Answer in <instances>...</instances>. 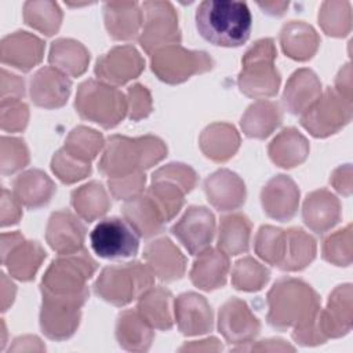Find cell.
Returning a JSON list of instances; mask_svg holds the SVG:
<instances>
[{"label": "cell", "mask_w": 353, "mask_h": 353, "mask_svg": "<svg viewBox=\"0 0 353 353\" xmlns=\"http://www.w3.org/2000/svg\"><path fill=\"white\" fill-rule=\"evenodd\" d=\"M196 26L200 36L219 47H240L251 33L252 17L243 1L205 0L196 10Z\"/></svg>", "instance_id": "cell-1"}, {"label": "cell", "mask_w": 353, "mask_h": 353, "mask_svg": "<svg viewBox=\"0 0 353 353\" xmlns=\"http://www.w3.org/2000/svg\"><path fill=\"white\" fill-rule=\"evenodd\" d=\"M167 156L165 143L153 135L128 138L112 135L105 143V152L99 160L98 170L102 175L121 178L142 172L160 163Z\"/></svg>", "instance_id": "cell-2"}, {"label": "cell", "mask_w": 353, "mask_h": 353, "mask_svg": "<svg viewBox=\"0 0 353 353\" xmlns=\"http://www.w3.org/2000/svg\"><path fill=\"white\" fill-rule=\"evenodd\" d=\"M268 323L284 331L313 320L320 310V296L303 280L281 277L268 292Z\"/></svg>", "instance_id": "cell-3"}, {"label": "cell", "mask_w": 353, "mask_h": 353, "mask_svg": "<svg viewBox=\"0 0 353 353\" xmlns=\"http://www.w3.org/2000/svg\"><path fill=\"white\" fill-rule=\"evenodd\" d=\"M98 263L83 248L79 252L59 255L46 270L41 280V294L65 298L87 299V280L92 277Z\"/></svg>", "instance_id": "cell-4"}, {"label": "cell", "mask_w": 353, "mask_h": 353, "mask_svg": "<svg viewBox=\"0 0 353 353\" xmlns=\"http://www.w3.org/2000/svg\"><path fill=\"white\" fill-rule=\"evenodd\" d=\"M277 50L269 37L255 41L241 59L243 69L237 84L240 91L251 98H268L277 94L281 77L274 66Z\"/></svg>", "instance_id": "cell-5"}, {"label": "cell", "mask_w": 353, "mask_h": 353, "mask_svg": "<svg viewBox=\"0 0 353 353\" xmlns=\"http://www.w3.org/2000/svg\"><path fill=\"white\" fill-rule=\"evenodd\" d=\"M153 281L154 274L148 265L137 261L117 263L102 269L94 283V292L114 306H124L138 299Z\"/></svg>", "instance_id": "cell-6"}, {"label": "cell", "mask_w": 353, "mask_h": 353, "mask_svg": "<svg viewBox=\"0 0 353 353\" xmlns=\"http://www.w3.org/2000/svg\"><path fill=\"white\" fill-rule=\"evenodd\" d=\"M74 108L81 119L109 130L124 119L128 112V102L114 85L101 80H85L79 85Z\"/></svg>", "instance_id": "cell-7"}, {"label": "cell", "mask_w": 353, "mask_h": 353, "mask_svg": "<svg viewBox=\"0 0 353 353\" xmlns=\"http://www.w3.org/2000/svg\"><path fill=\"white\" fill-rule=\"evenodd\" d=\"M196 183L197 175L192 167L182 163H170L153 172L146 193L156 201L168 222L179 212L185 203V194Z\"/></svg>", "instance_id": "cell-8"}, {"label": "cell", "mask_w": 353, "mask_h": 353, "mask_svg": "<svg viewBox=\"0 0 353 353\" xmlns=\"http://www.w3.org/2000/svg\"><path fill=\"white\" fill-rule=\"evenodd\" d=\"M150 57L153 73L167 84L183 83L190 76L205 73L214 66L207 52L186 50L179 44L161 48Z\"/></svg>", "instance_id": "cell-9"}, {"label": "cell", "mask_w": 353, "mask_h": 353, "mask_svg": "<svg viewBox=\"0 0 353 353\" xmlns=\"http://www.w3.org/2000/svg\"><path fill=\"white\" fill-rule=\"evenodd\" d=\"M145 22L138 41L141 47L152 55L153 52L181 43L178 15L170 1H145Z\"/></svg>", "instance_id": "cell-10"}, {"label": "cell", "mask_w": 353, "mask_h": 353, "mask_svg": "<svg viewBox=\"0 0 353 353\" xmlns=\"http://www.w3.org/2000/svg\"><path fill=\"white\" fill-rule=\"evenodd\" d=\"M352 101L332 88H327L320 98L301 114V124L316 138H325L338 132L352 120Z\"/></svg>", "instance_id": "cell-11"}, {"label": "cell", "mask_w": 353, "mask_h": 353, "mask_svg": "<svg viewBox=\"0 0 353 353\" xmlns=\"http://www.w3.org/2000/svg\"><path fill=\"white\" fill-rule=\"evenodd\" d=\"M94 252L105 259H123L138 252L139 236L132 226L119 216L99 221L90 234Z\"/></svg>", "instance_id": "cell-12"}, {"label": "cell", "mask_w": 353, "mask_h": 353, "mask_svg": "<svg viewBox=\"0 0 353 353\" xmlns=\"http://www.w3.org/2000/svg\"><path fill=\"white\" fill-rule=\"evenodd\" d=\"M43 295L40 327L43 334L55 341L70 338L80 324L81 306L87 299Z\"/></svg>", "instance_id": "cell-13"}, {"label": "cell", "mask_w": 353, "mask_h": 353, "mask_svg": "<svg viewBox=\"0 0 353 353\" xmlns=\"http://www.w3.org/2000/svg\"><path fill=\"white\" fill-rule=\"evenodd\" d=\"M44 259L46 251L37 241H28L18 232L1 234V262L12 277L32 280Z\"/></svg>", "instance_id": "cell-14"}, {"label": "cell", "mask_w": 353, "mask_h": 353, "mask_svg": "<svg viewBox=\"0 0 353 353\" xmlns=\"http://www.w3.org/2000/svg\"><path fill=\"white\" fill-rule=\"evenodd\" d=\"M145 68V61L134 46H117L97 59V77L110 85H123L137 79Z\"/></svg>", "instance_id": "cell-15"}, {"label": "cell", "mask_w": 353, "mask_h": 353, "mask_svg": "<svg viewBox=\"0 0 353 353\" xmlns=\"http://www.w3.org/2000/svg\"><path fill=\"white\" fill-rule=\"evenodd\" d=\"M172 234L192 255H199L210 247L215 233V216L199 205L189 207L182 218L171 228Z\"/></svg>", "instance_id": "cell-16"}, {"label": "cell", "mask_w": 353, "mask_h": 353, "mask_svg": "<svg viewBox=\"0 0 353 353\" xmlns=\"http://www.w3.org/2000/svg\"><path fill=\"white\" fill-rule=\"evenodd\" d=\"M218 330L229 345H244L256 338L261 323L244 301L230 298L219 309Z\"/></svg>", "instance_id": "cell-17"}, {"label": "cell", "mask_w": 353, "mask_h": 353, "mask_svg": "<svg viewBox=\"0 0 353 353\" xmlns=\"http://www.w3.org/2000/svg\"><path fill=\"white\" fill-rule=\"evenodd\" d=\"M265 214L276 221H290L298 210L299 189L288 175H276L268 181L261 192Z\"/></svg>", "instance_id": "cell-18"}, {"label": "cell", "mask_w": 353, "mask_h": 353, "mask_svg": "<svg viewBox=\"0 0 353 353\" xmlns=\"http://www.w3.org/2000/svg\"><path fill=\"white\" fill-rule=\"evenodd\" d=\"M84 237V225L70 211L61 210L51 214L46 229V240L57 254L68 255L81 251Z\"/></svg>", "instance_id": "cell-19"}, {"label": "cell", "mask_w": 353, "mask_h": 353, "mask_svg": "<svg viewBox=\"0 0 353 353\" xmlns=\"http://www.w3.org/2000/svg\"><path fill=\"white\" fill-rule=\"evenodd\" d=\"M70 79L51 66L39 69L29 83L33 103L44 109L63 106L70 95Z\"/></svg>", "instance_id": "cell-20"}, {"label": "cell", "mask_w": 353, "mask_h": 353, "mask_svg": "<svg viewBox=\"0 0 353 353\" xmlns=\"http://www.w3.org/2000/svg\"><path fill=\"white\" fill-rule=\"evenodd\" d=\"M174 313L178 328L183 335L207 334L214 327V314L210 303L196 292L181 294L174 301Z\"/></svg>", "instance_id": "cell-21"}, {"label": "cell", "mask_w": 353, "mask_h": 353, "mask_svg": "<svg viewBox=\"0 0 353 353\" xmlns=\"http://www.w3.org/2000/svg\"><path fill=\"white\" fill-rule=\"evenodd\" d=\"M352 319V285H338L331 292L327 307L319 312V328L325 339L339 338L350 331Z\"/></svg>", "instance_id": "cell-22"}, {"label": "cell", "mask_w": 353, "mask_h": 353, "mask_svg": "<svg viewBox=\"0 0 353 353\" xmlns=\"http://www.w3.org/2000/svg\"><path fill=\"white\" fill-rule=\"evenodd\" d=\"M44 43L37 36L18 30L7 34L0 43V59L4 65L14 66L22 72L30 70L41 62Z\"/></svg>", "instance_id": "cell-23"}, {"label": "cell", "mask_w": 353, "mask_h": 353, "mask_svg": "<svg viewBox=\"0 0 353 353\" xmlns=\"http://www.w3.org/2000/svg\"><path fill=\"white\" fill-rule=\"evenodd\" d=\"M143 258L152 273L161 281H175L185 274L186 258L167 237L148 243Z\"/></svg>", "instance_id": "cell-24"}, {"label": "cell", "mask_w": 353, "mask_h": 353, "mask_svg": "<svg viewBox=\"0 0 353 353\" xmlns=\"http://www.w3.org/2000/svg\"><path fill=\"white\" fill-rule=\"evenodd\" d=\"M207 200L218 211H233L245 201V185L230 170H218L204 181Z\"/></svg>", "instance_id": "cell-25"}, {"label": "cell", "mask_w": 353, "mask_h": 353, "mask_svg": "<svg viewBox=\"0 0 353 353\" xmlns=\"http://www.w3.org/2000/svg\"><path fill=\"white\" fill-rule=\"evenodd\" d=\"M302 218L310 230L317 234L325 233L341 221V203L327 189L314 190L303 201Z\"/></svg>", "instance_id": "cell-26"}, {"label": "cell", "mask_w": 353, "mask_h": 353, "mask_svg": "<svg viewBox=\"0 0 353 353\" xmlns=\"http://www.w3.org/2000/svg\"><path fill=\"white\" fill-rule=\"evenodd\" d=\"M321 94V83L317 74L310 69L302 68L295 70L288 79L283 92V102L290 113L302 114Z\"/></svg>", "instance_id": "cell-27"}, {"label": "cell", "mask_w": 353, "mask_h": 353, "mask_svg": "<svg viewBox=\"0 0 353 353\" xmlns=\"http://www.w3.org/2000/svg\"><path fill=\"white\" fill-rule=\"evenodd\" d=\"M121 212L138 236L145 239L161 233L167 222L161 210L148 193L125 201Z\"/></svg>", "instance_id": "cell-28"}, {"label": "cell", "mask_w": 353, "mask_h": 353, "mask_svg": "<svg viewBox=\"0 0 353 353\" xmlns=\"http://www.w3.org/2000/svg\"><path fill=\"white\" fill-rule=\"evenodd\" d=\"M229 256L219 248H207L197 255L190 269V281L203 291H212L226 284Z\"/></svg>", "instance_id": "cell-29"}, {"label": "cell", "mask_w": 353, "mask_h": 353, "mask_svg": "<svg viewBox=\"0 0 353 353\" xmlns=\"http://www.w3.org/2000/svg\"><path fill=\"white\" fill-rule=\"evenodd\" d=\"M103 18L114 40L134 39L142 25V11L137 1H108L103 4Z\"/></svg>", "instance_id": "cell-30"}, {"label": "cell", "mask_w": 353, "mask_h": 353, "mask_svg": "<svg viewBox=\"0 0 353 353\" xmlns=\"http://www.w3.org/2000/svg\"><path fill=\"white\" fill-rule=\"evenodd\" d=\"M55 193L51 178L40 170H29L18 175L12 183V194L26 208L46 205Z\"/></svg>", "instance_id": "cell-31"}, {"label": "cell", "mask_w": 353, "mask_h": 353, "mask_svg": "<svg viewBox=\"0 0 353 353\" xmlns=\"http://www.w3.org/2000/svg\"><path fill=\"white\" fill-rule=\"evenodd\" d=\"M153 327L141 316L138 310H124L116 321V339L125 350L145 352L154 338Z\"/></svg>", "instance_id": "cell-32"}, {"label": "cell", "mask_w": 353, "mask_h": 353, "mask_svg": "<svg viewBox=\"0 0 353 353\" xmlns=\"http://www.w3.org/2000/svg\"><path fill=\"white\" fill-rule=\"evenodd\" d=\"M280 44L284 54L291 59L307 61L317 52L320 37L309 23L290 21L281 28Z\"/></svg>", "instance_id": "cell-33"}, {"label": "cell", "mask_w": 353, "mask_h": 353, "mask_svg": "<svg viewBox=\"0 0 353 353\" xmlns=\"http://www.w3.org/2000/svg\"><path fill=\"white\" fill-rule=\"evenodd\" d=\"M283 121V112L277 102L258 99L251 103L241 117L243 132L250 138L265 139Z\"/></svg>", "instance_id": "cell-34"}, {"label": "cell", "mask_w": 353, "mask_h": 353, "mask_svg": "<svg viewBox=\"0 0 353 353\" xmlns=\"http://www.w3.org/2000/svg\"><path fill=\"white\" fill-rule=\"evenodd\" d=\"M201 152L212 161L222 163L234 156L240 146L237 130L228 123H214L208 125L199 139Z\"/></svg>", "instance_id": "cell-35"}, {"label": "cell", "mask_w": 353, "mask_h": 353, "mask_svg": "<svg viewBox=\"0 0 353 353\" xmlns=\"http://www.w3.org/2000/svg\"><path fill=\"white\" fill-rule=\"evenodd\" d=\"M268 152L276 165L292 168L306 160L309 154V142L298 130L288 127L276 135L269 143Z\"/></svg>", "instance_id": "cell-36"}, {"label": "cell", "mask_w": 353, "mask_h": 353, "mask_svg": "<svg viewBox=\"0 0 353 353\" xmlns=\"http://www.w3.org/2000/svg\"><path fill=\"white\" fill-rule=\"evenodd\" d=\"M48 62L51 68L63 74L77 77L85 72L90 62V52L81 43L73 39H58L51 44Z\"/></svg>", "instance_id": "cell-37"}, {"label": "cell", "mask_w": 353, "mask_h": 353, "mask_svg": "<svg viewBox=\"0 0 353 353\" xmlns=\"http://www.w3.org/2000/svg\"><path fill=\"white\" fill-rule=\"evenodd\" d=\"M172 294L164 287H150L139 298L137 310L157 330L167 331L172 327Z\"/></svg>", "instance_id": "cell-38"}, {"label": "cell", "mask_w": 353, "mask_h": 353, "mask_svg": "<svg viewBox=\"0 0 353 353\" xmlns=\"http://www.w3.org/2000/svg\"><path fill=\"white\" fill-rule=\"evenodd\" d=\"M251 222L243 214H229L221 218L218 248L228 256L248 251Z\"/></svg>", "instance_id": "cell-39"}, {"label": "cell", "mask_w": 353, "mask_h": 353, "mask_svg": "<svg viewBox=\"0 0 353 353\" xmlns=\"http://www.w3.org/2000/svg\"><path fill=\"white\" fill-rule=\"evenodd\" d=\"M316 240L301 228L285 230V252L279 269L296 272L305 269L316 256Z\"/></svg>", "instance_id": "cell-40"}, {"label": "cell", "mask_w": 353, "mask_h": 353, "mask_svg": "<svg viewBox=\"0 0 353 353\" xmlns=\"http://www.w3.org/2000/svg\"><path fill=\"white\" fill-rule=\"evenodd\" d=\"M72 205L85 222L103 216L110 208V200L101 182L91 181L72 192Z\"/></svg>", "instance_id": "cell-41"}, {"label": "cell", "mask_w": 353, "mask_h": 353, "mask_svg": "<svg viewBox=\"0 0 353 353\" xmlns=\"http://www.w3.org/2000/svg\"><path fill=\"white\" fill-rule=\"evenodd\" d=\"M23 21L33 29L52 36L62 22V11L55 1H26L23 4Z\"/></svg>", "instance_id": "cell-42"}, {"label": "cell", "mask_w": 353, "mask_h": 353, "mask_svg": "<svg viewBox=\"0 0 353 353\" xmlns=\"http://www.w3.org/2000/svg\"><path fill=\"white\" fill-rule=\"evenodd\" d=\"M103 146L105 141L101 132L84 125H79L69 132L63 149L70 156L84 163H91Z\"/></svg>", "instance_id": "cell-43"}, {"label": "cell", "mask_w": 353, "mask_h": 353, "mask_svg": "<svg viewBox=\"0 0 353 353\" xmlns=\"http://www.w3.org/2000/svg\"><path fill=\"white\" fill-rule=\"evenodd\" d=\"M270 272L251 256L239 259L232 270V284L236 290L254 292L259 291L269 281Z\"/></svg>", "instance_id": "cell-44"}, {"label": "cell", "mask_w": 353, "mask_h": 353, "mask_svg": "<svg viewBox=\"0 0 353 353\" xmlns=\"http://www.w3.org/2000/svg\"><path fill=\"white\" fill-rule=\"evenodd\" d=\"M321 29L334 37H343L352 29V10L349 1H324L320 7Z\"/></svg>", "instance_id": "cell-45"}, {"label": "cell", "mask_w": 353, "mask_h": 353, "mask_svg": "<svg viewBox=\"0 0 353 353\" xmlns=\"http://www.w3.org/2000/svg\"><path fill=\"white\" fill-rule=\"evenodd\" d=\"M254 247L261 259L279 268L285 252V230L270 225L261 226L256 232Z\"/></svg>", "instance_id": "cell-46"}, {"label": "cell", "mask_w": 353, "mask_h": 353, "mask_svg": "<svg viewBox=\"0 0 353 353\" xmlns=\"http://www.w3.org/2000/svg\"><path fill=\"white\" fill-rule=\"evenodd\" d=\"M323 258L336 266H349L352 262V225L330 234L323 243Z\"/></svg>", "instance_id": "cell-47"}, {"label": "cell", "mask_w": 353, "mask_h": 353, "mask_svg": "<svg viewBox=\"0 0 353 353\" xmlns=\"http://www.w3.org/2000/svg\"><path fill=\"white\" fill-rule=\"evenodd\" d=\"M29 164V150L23 139L1 137L0 170L3 175L14 174Z\"/></svg>", "instance_id": "cell-48"}, {"label": "cell", "mask_w": 353, "mask_h": 353, "mask_svg": "<svg viewBox=\"0 0 353 353\" xmlns=\"http://www.w3.org/2000/svg\"><path fill=\"white\" fill-rule=\"evenodd\" d=\"M51 170L63 183H74L91 174V163H84L70 156L62 148L54 154Z\"/></svg>", "instance_id": "cell-49"}, {"label": "cell", "mask_w": 353, "mask_h": 353, "mask_svg": "<svg viewBox=\"0 0 353 353\" xmlns=\"http://www.w3.org/2000/svg\"><path fill=\"white\" fill-rule=\"evenodd\" d=\"M29 120V108L21 99H1L0 124L3 131L19 132L23 131Z\"/></svg>", "instance_id": "cell-50"}, {"label": "cell", "mask_w": 353, "mask_h": 353, "mask_svg": "<svg viewBox=\"0 0 353 353\" xmlns=\"http://www.w3.org/2000/svg\"><path fill=\"white\" fill-rule=\"evenodd\" d=\"M145 182H146L145 174L135 172V174H130V175L121 176V178L108 179V186L114 199L128 201V200L142 194Z\"/></svg>", "instance_id": "cell-51"}, {"label": "cell", "mask_w": 353, "mask_h": 353, "mask_svg": "<svg viewBox=\"0 0 353 353\" xmlns=\"http://www.w3.org/2000/svg\"><path fill=\"white\" fill-rule=\"evenodd\" d=\"M128 117L134 121L145 119L152 112V97L146 87L142 84H134L127 92Z\"/></svg>", "instance_id": "cell-52"}, {"label": "cell", "mask_w": 353, "mask_h": 353, "mask_svg": "<svg viewBox=\"0 0 353 353\" xmlns=\"http://www.w3.org/2000/svg\"><path fill=\"white\" fill-rule=\"evenodd\" d=\"M21 203L15 199V196L8 192L6 188L1 189V211H0V223L3 228L15 225L19 222L22 216Z\"/></svg>", "instance_id": "cell-53"}, {"label": "cell", "mask_w": 353, "mask_h": 353, "mask_svg": "<svg viewBox=\"0 0 353 353\" xmlns=\"http://www.w3.org/2000/svg\"><path fill=\"white\" fill-rule=\"evenodd\" d=\"M23 94H25L23 80L19 76L10 73L6 69H1V99H7V98L21 99Z\"/></svg>", "instance_id": "cell-54"}, {"label": "cell", "mask_w": 353, "mask_h": 353, "mask_svg": "<svg viewBox=\"0 0 353 353\" xmlns=\"http://www.w3.org/2000/svg\"><path fill=\"white\" fill-rule=\"evenodd\" d=\"M330 182L339 193L349 196L352 193V167H350V164L338 167L332 172Z\"/></svg>", "instance_id": "cell-55"}, {"label": "cell", "mask_w": 353, "mask_h": 353, "mask_svg": "<svg viewBox=\"0 0 353 353\" xmlns=\"http://www.w3.org/2000/svg\"><path fill=\"white\" fill-rule=\"evenodd\" d=\"M335 85H336V92L341 94L343 98L352 101V69L350 65L346 63L338 73L336 80H335Z\"/></svg>", "instance_id": "cell-56"}, {"label": "cell", "mask_w": 353, "mask_h": 353, "mask_svg": "<svg viewBox=\"0 0 353 353\" xmlns=\"http://www.w3.org/2000/svg\"><path fill=\"white\" fill-rule=\"evenodd\" d=\"M17 288L12 281L7 279L4 273H1V310L6 312L8 306L14 302Z\"/></svg>", "instance_id": "cell-57"}, {"label": "cell", "mask_w": 353, "mask_h": 353, "mask_svg": "<svg viewBox=\"0 0 353 353\" xmlns=\"http://www.w3.org/2000/svg\"><path fill=\"white\" fill-rule=\"evenodd\" d=\"M258 6L263 10V12L279 17L285 12V8L288 7V1H266V3H258Z\"/></svg>", "instance_id": "cell-58"}]
</instances>
